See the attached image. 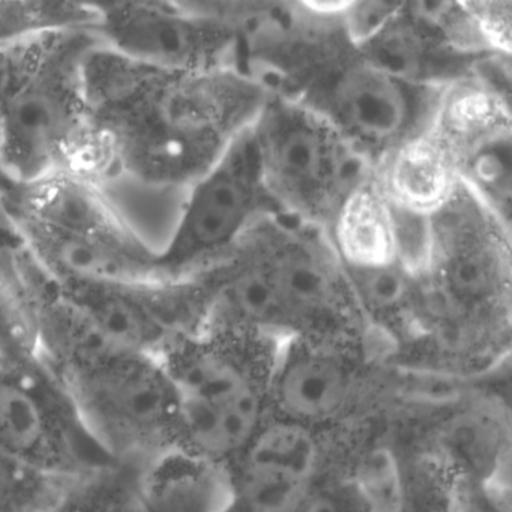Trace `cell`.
I'll use <instances>...</instances> for the list:
<instances>
[{"label":"cell","mask_w":512,"mask_h":512,"mask_svg":"<svg viewBox=\"0 0 512 512\" xmlns=\"http://www.w3.org/2000/svg\"><path fill=\"white\" fill-rule=\"evenodd\" d=\"M85 88L113 175L182 197L250 130L268 97L239 70H161L103 44L86 58Z\"/></svg>","instance_id":"1"},{"label":"cell","mask_w":512,"mask_h":512,"mask_svg":"<svg viewBox=\"0 0 512 512\" xmlns=\"http://www.w3.org/2000/svg\"><path fill=\"white\" fill-rule=\"evenodd\" d=\"M346 2H278L244 41V70L271 94L325 119L374 169L427 128L442 89L371 64L347 32Z\"/></svg>","instance_id":"2"},{"label":"cell","mask_w":512,"mask_h":512,"mask_svg":"<svg viewBox=\"0 0 512 512\" xmlns=\"http://www.w3.org/2000/svg\"><path fill=\"white\" fill-rule=\"evenodd\" d=\"M200 275L211 289L206 319L280 343L307 335L371 338L325 230L281 212L257 218Z\"/></svg>","instance_id":"3"},{"label":"cell","mask_w":512,"mask_h":512,"mask_svg":"<svg viewBox=\"0 0 512 512\" xmlns=\"http://www.w3.org/2000/svg\"><path fill=\"white\" fill-rule=\"evenodd\" d=\"M511 224L463 184L427 218L418 281V346L490 352L508 344Z\"/></svg>","instance_id":"4"},{"label":"cell","mask_w":512,"mask_h":512,"mask_svg":"<svg viewBox=\"0 0 512 512\" xmlns=\"http://www.w3.org/2000/svg\"><path fill=\"white\" fill-rule=\"evenodd\" d=\"M280 341L218 320L160 356L179 395L175 454L226 470L268 421L269 379Z\"/></svg>","instance_id":"5"},{"label":"cell","mask_w":512,"mask_h":512,"mask_svg":"<svg viewBox=\"0 0 512 512\" xmlns=\"http://www.w3.org/2000/svg\"><path fill=\"white\" fill-rule=\"evenodd\" d=\"M0 217L59 286L160 278L157 250L110 202L103 182L76 173L5 181Z\"/></svg>","instance_id":"6"},{"label":"cell","mask_w":512,"mask_h":512,"mask_svg":"<svg viewBox=\"0 0 512 512\" xmlns=\"http://www.w3.org/2000/svg\"><path fill=\"white\" fill-rule=\"evenodd\" d=\"M101 44L92 29L49 35L0 113V175L28 184L56 173L95 181L113 175L95 130L85 88V62Z\"/></svg>","instance_id":"7"},{"label":"cell","mask_w":512,"mask_h":512,"mask_svg":"<svg viewBox=\"0 0 512 512\" xmlns=\"http://www.w3.org/2000/svg\"><path fill=\"white\" fill-rule=\"evenodd\" d=\"M250 136L277 212L325 232L374 176L373 164L329 122L281 95L268 92Z\"/></svg>","instance_id":"8"},{"label":"cell","mask_w":512,"mask_h":512,"mask_svg":"<svg viewBox=\"0 0 512 512\" xmlns=\"http://www.w3.org/2000/svg\"><path fill=\"white\" fill-rule=\"evenodd\" d=\"M55 373L113 463L148 470L175 454L179 395L160 358L115 349Z\"/></svg>","instance_id":"9"},{"label":"cell","mask_w":512,"mask_h":512,"mask_svg":"<svg viewBox=\"0 0 512 512\" xmlns=\"http://www.w3.org/2000/svg\"><path fill=\"white\" fill-rule=\"evenodd\" d=\"M0 452L64 479L113 463L38 350L0 362Z\"/></svg>","instance_id":"10"},{"label":"cell","mask_w":512,"mask_h":512,"mask_svg":"<svg viewBox=\"0 0 512 512\" xmlns=\"http://www.w3.org/2000/svg\"><path fill=\"white\" fill-rule=\"evenodd\" d=\"M268 212L277 209L263 185L248 130L185 191L175 226L157 250L158 277L178 280L203 274Z\"/></svg>","instance_id":"11"},{"label":"cell","mask_w":512,"mask_h":512,"mask_svg":"<svg viewBox=\"0 0 512 512\" xmlns=\"http://www.w3.org/2000/svg\"><path fill=\"white\" fill-rule=\"evenodd\" d=\"M356 46L383 73L428 89L467 79L500 56L466 2H392L385 19Z\"/></svg>","instance_id":"12"},{"label":"cell","mask_w":512,"mask_h":512,"mask_svg":"<svg viewBox=\"0 0 512 512\" xmlns=\"http://www.w3.org/2000/svg\"><path fill=\"white\" fill-rule=\"evenodd\" d=\"M92 31L104 47L149 67L203 73L244 71L242 38L200 2L97 5ZM247 74V73H245Z\"/></svg>","instance_id":"13"},{"label":"cell","mask_w":512,"mask_h":512,"mask_svg":"<svg viewBox=\"0 0 512 512\" xmlns=\"http://www.w3.org/2000/svg\"><path fill=\"white\" fill-rule=\"evenodd\" d=\"M58 289L113 343L155 358L196 332L211 308V289L202 275L70 284Z\"/></svg>","instance_id":"14"},{"label":"cell","mask_w":512,"mask_h":512,"mask_svg":"<svg viewBox=\"0 0 512 512\" xmlns=\"http://www.w3.org/2000/svg\"><path fill=\"white\" fill-rule=\"evenodd\" d=\"M374 341L347 335H307L283 341L269 379L274 418L323 433L352 413Z\"/></svg>","instance_id":"15"},{"label":"cell","mask_w":512,"mask_h":512,"mask_svg":"<svg viewBox=\"0 0 512 512\" xmlns=\"http://www.w3.org/2000/svg\"><path fill=\"white\" fill-rule=\"evenodd\" d=\"M322 433L269 416L229 464L236 512H298L322 479Z\"/></svg>","instance_id":"16"},{"label":"cell","mask_w":512,"mask_h":512,"mask_svg":"<svg viewBox=\"0 0 512 512\" xmlns=\"http://www.w3.org/2000/svg\"><path fill=\"white\" fill-rule=\"evenodd\" d=\"M374 176L392 205L425 217L460 185L455 164L427 128L388 155Z\"/></svg>","instance_id":"17"},{"label":"cell","mask_w":512,"mask_h":512,"mask_svg":"<svg viewBox=\"0 0 512 512\" xmlns=\"http://www.w3.org/2000/svg\"><path fill=\"white\" fill-rule=\"evenodd\" d=\"M344 269H374L401 259L397 215L377 184H362L326 230Z\"/></svg>","instance_id":"18"},{"label":"cell","mask_w":512,"mask_h":512,"mask_svg":"<svg viewBox=\"0 0 512 512\" xmlns=\"http://www.w3.org/2000/svg\"><path fill=\"white\" fill-rule=\"evenodd\" d=\"M146 470L112 463L71 481L52 512H145Z\"/></svg>","instance_id":"19"},{"label":"cell","mask_w":512,"mask_h":512,"mask_svg":"<svg viewBox=\"0 0 512 512\" xmlns=\"http://www.w3.org/2000/svg\"><path fill=\"white\" fill-rule=\"evenodd\" d=\"M97 5L74 2H0V47L16 46L44 35L92 29Z\"/></svg>","instance_id":"20"},{"label":"cell","mask_w":512,"mask_h":512,"mask_svg":"<svg viewBox=\"0 0 512 512\" xmlns=\"http://www.w3.org/2000/svg\"><path fill=\"white\" fill-rule=\"evenodd\" d=\"M395 470L391 512H452L455 475L436 454L397 458Z\"/></svg>","instance_id":"21"},{"label":"cell","mask_w":512,"mask_h":512,"mask_svg":"<svg viewBox=\"0 0 512 512\" xmlns=\"http://www.w3.org/2000/svg\"><path fill=\"white\" fill-rule=\"evenodd\" d=\"M71 481L0 452V512H52Z\"/></svg>","instance_id":"22"},{"label":"cell","mask_w":512,"mask_h":512,"mask_svg":"<svg viewBox=\"0 0 512 512\" xmlns=\"http://www.w3.org/2000/svg\"><path fill=\"white\" fill-rule=\"evenodd\" d=\"M298 512L389 511L358 476H322Z\"/></svg>","instance_id":"23"},{"label":"cell","mask_w":512,"mask_h":512,"mask_svg":"<svg viewBox=\"0 0 512 512\" xmlns=\"http://www.w3.org/2000/svg\"><path fill=\"white\" fill-rule=\"evenodd\" d=\"M455 475V473H454ZM452 512H511L499 481L455 475Z\"/></svg>","instance_id":"24"},{"label":"cell","mask_w":512,"mask_h":512,"mask_svg":"<svg viewBox=\"0 0 512 512\" xmlns=\"http://www.w3.org/2000/svg\"><path fill=\"white\" fill-rule=\"evenodd\" d=\"M482 34L497 52L511 55L512 2L509 0H482L467 2Z\"/></svg>","instance_id":"25"},{"label":"cell","mask_w":512,"mask_h":512,"mask_svg":"<svg viewBox=\"0 0 512 512\" xmlns=\"http://www.w3.org/2000/svg\"><path fill=\"white\" fill-rule=\"evenodd\" d=\"M49 35L16 46L0 47V113L26 71L34 64Z\"/></svg>","instance_id":"26"}]
</instances>
